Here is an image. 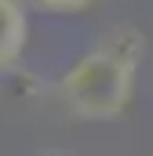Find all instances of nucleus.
I'll return each mask as SVG.
<instances>
[{
  "mask_svg": "<svg viewBox=\"0 0 153 156\" xmlns=\"http://www.w3.org/2000/svg\"><path fill=\"white\" fill-rule=\"evenodd\" d=\"M26 47V11L18 0H0V69H11Z\"/></svg>",
  "mask_w": 153,
  "mask_h": 156,
  "instance_id": "2",
  "label": "nucleus"
},
{
  "mask_svg": "<svg viewBox=\"0 0 153 156\" xmlns=\"http://www.w3.org/2000/svg\"><path fill=\"white\" fill-rule=\"evenodd\" d=\"M29 4H37L40 11H51V15H76V11L91 7L95 0H29Z\"/></svg>",
  "mask_w": 153,
  "mask_h": 156,
  "instance_id": "3",
  "label": "nucleus"
},
{
  "mask_svg": "<svg viewBox=\"0 0 153 156\" xmlns=\"http://www.w3.org/2000/svg\"><path fill=\"white\" fill-rule=\"evenodd\" d=\"M69 113L84 120H117L135 94V55L120 44H102L76 58L58 83Z\"/></svg>",
  "mask_w": 153,
  "mask_h": 156,
  "instance_id": "1",
  "label": "nucleus"
}]
</instances>
